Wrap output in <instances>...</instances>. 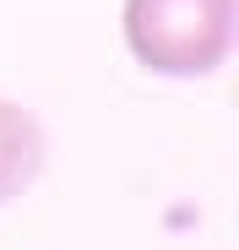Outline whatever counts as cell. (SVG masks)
Masks as SVG:
<instances>
[{
	"label": "cell",
	"instance_id": "2",
	"mask_svg": "<svg viewBox=\"0 0 239 250\" xmlns=\"http://www.w3.org/2000/svg\"><path fill=\"white\" fill-rule=\"evenodd\" d=\"M44 163H49V136L38 114L0 98V201H17L22 190H33Z\"/></svg>",
	"mask_w": 239,
	"mask_h": 250
},
{
	"label": "cell",
	"instance_id": "1",
	"mask_svg": "<svg viewBox=\"0 0 239 250\" xmlns=\"http://www.w3.org/2000/svg\"><path fill=\"white\" fill-rule=\"evenodd\" d=\"M120 33L141 71L212 76L234 55V0H125Z\"/></svg>",
	"mask_w": 239,
	"mask_h": 250
}]
</instances>
